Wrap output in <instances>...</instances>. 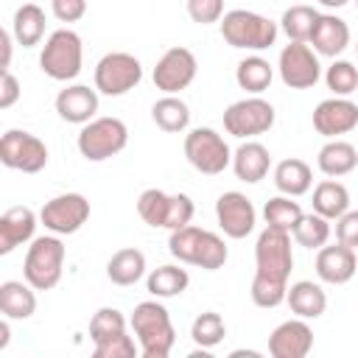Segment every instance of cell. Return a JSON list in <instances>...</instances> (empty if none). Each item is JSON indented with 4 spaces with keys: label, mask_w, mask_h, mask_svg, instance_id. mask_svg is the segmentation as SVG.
<instances>
[{
    "label": "cell",
    "mask_w": 358,
    "mask_h": 358,
    "mask_svg": "<svg viewBox=\"0 0 358 358\" xmlns=\"http://www.w3.org/2000/svg\"><path fill=\"white\" fill-rule=\"evenodd\" d=\"M255 280H252V302L257 308H277L285 302L288 277L294 268L291 232L266 227L255 243Z\"/></svg>",
    "instance_id": "6da1fadb"
},
{
    "label": "cell",
    "mask_w": 358,
    "mask_h": 358,
    "mask_svg": "<svg viewBox=\"0 0 358 358\" xmlns=\"http://www.w3.org/2000/svg\"><path fill=\"white\" fill-rule=\"evenodd\" d=\"M137 344H140V355L143 358H168L176 341V330L171 322L168 308L154 296L145 302H137L129 319Z\"/></svg>",
    "instance_id": "7a4b0ae2"
},
{
    "label": "cell",
    "mask_w": 358,
    "mask_h": 358,
    "mask_svg": "<svg viewBox=\"0 0 358 358\" xmlns=\"http://www.w3.org/2000/svg\"><path fill=\"white\" fill-rule=\"evenodd\" d=\"M168 252L179 260V263H187V266H199L204 271H218L229 252H227V243L221 235L210 232V229H201V227H182V229H173L171 238H168Z\"/></svg>",
    "instance_id": "3957f363"
},
{
    "label": "cell",
    "mask_w": 358,
    "mask_h": 358,
    "mask_svg": "<svg viewBox=\"0 0 358 358\" xmlns=\"http://www.w3.org/2000/svg\"><path fill=\"white\" fill-rule=\"evenodd\" d=\"M277 31L274 20L249 8H232L221 17V36L238 50H266L277 42Z\"/></svg>",
    "instance_id": "277c9868"
},
{
    "label": "cell",
    "mask_w": 358,
    "mask_h": 358,
    "mask_svg": "<svg viewBox=\"0 0 358 358\" xmlns=\"http://www.w3.org/2000/svg\"><path fill=\"white\" fill-rule=\"evenodd\" d=\"M193 199L187 193H165L159 187H148L137 199V215L148 227H162V229H182L193 221Z\"/></svg>",
    "instance_id": "5b68a950"
},
{
    "label": "cell",
    "mask_w": 358,
    "mask_h": 358,
    "mask_svg": "<svg viewBox=\"0 0 358 358\" xmlns=\"http://www.w3.org/2000/svg\"><path fill=\"white\" fill-rule=\"evenodd\" d=\"M62 271H64V243L59 241V235L34 238L22 260V277L36 291H50L59 285Z\"/></svg>",
    "instance_id": "8992f818"
},
{
    "label": "cell",
    "mask_w": 358,
    "mask_h": 358,
    "mask_svg": "<svg viewBox=\"0 0 358 358\" xmlns=\"http://www.w3.org/2000/svg\"><path fill=\"white\" fill-rule=\"evenodd\" d=\"M81 64H84V45L76 31L59 28L45 39L42 53H39V67L48 78L73 81L81 73Z\"/></svg>",
    "instance_id": "52a82bcc"
},
{
    "label": "cell",
    "mask_w": 358,
    "mask_h": 358,
    "mask_svg": "<svg viewBox=\"0 0 358 358\" xmlns=\"http://www.w3.org/2000/svg\"><path fill=\"white\" fill-rule=\"evenodd\" d=\"M129 143V129L120 117H92L78 131V151L90 162H103L115 154H120Z\"/></svg>",
    "instance_id": "ba28073f"
},
{
    "label": "cell",
    "mask_w": 358,
    "mask_h": 358,
    "mask_svg": "<svg viewBox=\"0 0 358 358\" xmlns=\"http://www.w3.org/2000/svg\"><path fill=\"white\" fill-rule=\"evenodd\" d=\"M185 157L204 176H218L232 165V151L227 140L210 126H199L185 134Z\"/></svg>",
    "instance_id": "9c48e42d"
},
{
    "label": "cell",
    "mask_w": 358,
    "mask_h": 358,
    "mask_svg": "<svg viewBox=\"0 0 358 358\" xmlns=\"http://www.w3.org/2000/svg\"><path fill=\"white\" fill-rule=\"evenodd\" d=\"M140 81H143V64L134 53L112 50V53L101 56L95 64V90L101 95H109V98L126 95Z\"/></svg>",
    "instance_id": "30bf717a"
},
{
    "label": "cell",
    "mask_w": 358,
    "mask_h": 358,
    "mask_svg": "<svg viewBox=\"0 0 358 358\" xmlns=\"http://www.w3.org/2000/svg\"><path fill=\"white\" fill-rule=\"evenodd\" d=\"M274 117L277 112L266 98L249 95L224 109V129L238 140H252L257 134H266L274 126Z\"/></svg>",
    "instance_id": "8fae6325"
},
{
    "label": "cell",
    "mask_w": 358,
    "mask_h": 358,
    "mask_svg": "<svg viewBox=\"0 0 358 358\" xmlns=\"http://www.w3.org/2000/svg\"><path fill=\"white\" fill-rule=\"evenodd\" d=\"M0 162L11 171L39 173L48 165V145L22 129H8L0 140Z\"/></svg>",
    "instance_id": "7c38bea8"
},
{
    "label": "cell",
    "mask_w": 358,
    "mask_h": 358,
    "mask_svg": "<svg viewBox=\"0 0 358 358\" xmlns=\"http://www.w3.org/2000/svg\"><path fill=\"white\" fill-rule=\"evenodd\" d=\"M277 70H280L282 84L291 87V90H310L322 78L319 53L308 42H288L280 50Z\"/></svg>",
    "instance_id": "4fadbf2b"
},
{
    "label": "cell",
    "mask_w": 358,
    "mask_h": 358,
    "mask_svg": "<svg viewBox=\"0 0 358 358\" xmlns=\"http://www.w3.org/2000/svg\"><path fill=\"white\" fill-rule=\"evenodd\" d=\"M196 70H199V62L193 56L190 48H182V45H173L168 48L157 67H154V87L165 95H179L182 90H187L196 78Z\"/></svg>",
    "instance_id": "5bb4252c"
},
{
    "label": "cell",
    "mask_w": 358,
    "mask_h": 358,
    "mask_svg": "<svg viewBox=\"0 0 358 358\" xmlns=\"http://www.w3.org/2000/svg\"><path fill=\"white\" fill-rule=\"evenodd\" d=\"M90 218V201L81 193H59L39 210V224L53 235H73Z\"/></svg>",
    "instance_id": "9a60e30c"
},
{
    "label": "cell",
    "mask_w": 358,
    "mask_h": 358,
    "mask_svg": "<svg viewBox=\"0 0 358 358\" xmlns=\"http://www.w3.org/2000/svg\"><path fill=\"white\" fill-rule=\"evenodd\" d=\"M215 218H218V227L227 238L232 241H241L246 235H252L255 224H257V213H255V204L249 196L238 193V190H227L218 196L215 201Z\"/></svg>",
    "instance_id": "2e32d148"
},
{
    "label": "cell",
    "mask_w": 358,
    "mask_h": 358,
    "mask_svg": "<svg viewBox=\"0 0 358 358\" xmlns=\"http://www.w3.org/2000/svg\"><path fill=\"white\" fill-rule=\"evenodd\" d=\"M355 126H358V106L350 98L333 95V98L319 101L316 109H313V129L322 137L336 140L338 134H347Z\"/></svg>",
    "instance_id": "e0dca14e"
},
{
    "label": "cell",
    "mask_w": 358,
    "mask_h": 358,
    "mask_svg": "<svg viewBox=\"0 0 358 358\" xmlns=\"http://www.w3.org/2000/svg\"><path fill=\"white\" fill-rule=\"evenodd\" d=\"M313 350V330L308 319H288L277 324L268 336V355L271 358H305Z\"/></svg>",
    "instance_id": "ac0fdd59"
},
{
    "label": "cell",
    "mask_w": 358,
    "mask_h": 358,
    "mask_svg": "<svg viewBox=\"0 0 358 358\" xmlns=\"http://www.w3.org/2000/svg\"><path fill=\"white\" fill-rule=\"evenodd\" d=\"M355 249L336 241L333 246H322L316 249V274L322 282H330V285H344L352 280L355 274Z\"/></svg>",
    "instance_id": "d6986e66"
},
{
    "label": "cell",
    "mask_w": 358,
    "mask_h": 358,
    "mask_svg": "<svg viewBox=\"0 0 358 358\" xmlns=\"http://www.w3.org/2000/svg\"><path fill=\"white\" fill-rule=\"evenodd\" d=\"M36 224H39V215L31 207L25 204L8 207L0 215V255H11L17 246L34 241Z\"/></svg>",
    "instance_id": "ffe728a7"
},
{
    "label": "cell",
    "mask_w": 358,
    "mask_h": 358,
    "mask_svg": "<svg viewBox=\"0 0 358 358\" xmlns=\"http://www.w3.org/2000/svg\"><path fill=\"white\" fill-rule=\"evenodd\" d=\"M56 112L67 123H90L98 112V90H90L87 84H70L59 90L56 95Z\"/></svg>",
    "instance_id": "44dd1931"
},
{
    "label": "cell",
    "mask_w": 358,
    "mask_h": 358,
    "mask_svg": "<svg viewBox=\"0 0 358 358\" xmlns=\"http://www.w3.org/2000/svg\"><path fill=\"white\" fill-rule=\"evenodd\" d=\"M308 45H313V50L319 56L336 59L350 48V25L336 14H319V22H316Z\"/></svg>",
    "instance_id": "7402d4cb"
},
{
    "label": "cell",
    "mask_w": 358,
    "mask_h": 358,
    "mask_svg": "<svg viewBox=\"0 0 358 358\" xmlns=\"http://www.w3.org/2000/svg\"><path fill=\"white\" fill-rule=\"evenodd\" d=\"M268 168H271V154L257 140H243L238 145V151L232 154V171L246 185H255V182L266 179Z\"/></svg>",
    "instance_id": "603a6c76"
},
{
    "label": "cell",
    "mask_w": 358,
    "mask_h": 358,
    "mask_svg": "<svg viewBox=\"0 0 358 358\" xmlns=\"http://www.w3.org/2000/svg\"><path fill=\"white\" fill-rule=\"evenodd\" d=\"M285 302H288L294 316H299V319H319L324 313V308H327V294H324V288L319 282L299 280V282H294L288 288Z\"/></svg>",
    "instance_id": "cb8c5ba5"
},
{
    "label": "cell",
    "mask_w": 358,
    "mask_h": 358,
    "mask_svg": "<svg viewBox=\"0 0 358 358\" xmlns=\"http://www.w3.org/2000/svg\"><path fill=\"white\" fill-rule=\"evenodd\" d=\"M36 288L25 280H6L0 285V310L6 319H31L36 313Z\"/></svg>",
    "instance_id": "d4e9b609"
},
{
    "label": "cell",
    "mask_w": 358,
    "mask_h": 358,
    "mask_svg": "<svg viewBox=\"0 0 358 358\" xmlns=\"http://www.w3.org/2000/svg\"><path fill=\"white\" fill-rule=\"evenodd\" d=\"M316 165H319V171H322L324 176L338 179V176H347V173L355 171V165H358V151H355L352 143L336 137V140H327V143L319 148Z\"/></svg>",
    "instance_id": "484cf974"
},
{
    "label": "cell",
    "mask_w": 358,
    "mask_h": 358,
    "mask_svg": "<svg viewBox=\"0 0 358 358\" xmlns=\"http://www.w3.org/2000/svg\"><path fill=\"white\" fill-rule=\"evenodd\" d=\"M313 185V171L308 162L296 159V157H288V159H280L274 165V187L282 193V196H305Z\"/></svg>",
    "instance_id": "4316f807"
},
{
    "label": "cell",
    "mask_w": 358,
    "mask_h": 358,
    "mask_svg": "<svg viewBox=\"0 0 358 358\" xmlns=\"http://www.w3.org/2000/svg\"><path fill=\"white\" fill-rule=\"evenodd\" d=\"M106 277H109L115 285H120V288L140 282V280L145 277V255H143L140 249H134V246L117 249V252L109 257V263H106Z\"/></svg>",
    "instance_id": "83f0119b"
},
{
    "label": "cell",
    "mask_w": 358,
    "mask_h": 358,
    "mask_svg": "<svg viewBox=\"0 0 358 358\" xmlns=\"http://www.w3.org/2000/svg\"><path fill=\"white\" fill-rule=\"evenodd\" d=\"M190 285V274L187 268L176 266V263H165V266H157L148 277H145V288L151 296L157 299H171V296H179L185 294Z\"/></svg>",
    "instance_id": "f1b7e54d"
},
{
    "label": "cell",
    "mask_w": 358,
    "mask_h": 358,
    "mask_svg": "<svg viewBox=\"0 0 358 358\" xmlns=\"http://www.w3.org/2000/svg\"><path fill=\"white\" fill-rule=\"evenodd\" d=\"M11 34H14V42L22 45V48L39 45L42 36H45V11H42L36 3H22V6L14 11Z\"/></svg>",
    "instance_id": "f546056e"
},
{
    "label": "cell",
    "mask_w": 358,
    "mask_h": 358,
    "mask_svg": "<svg viewBox=\"0 0 358 358\" xmlns=\"http://www.w3.org/2000/svg\"><path fill=\"white\" fill-rule=\"evenodd\" d=\"M347 210H350V190L341 182H336L330 176V179H322L313 187V213L324 215L327 221H336Z\"/></svg>",
    "instance_id": "4dcf8cb0"
},
{
    "label": "cell",
    "mask_w": 358,
    "mask_h": 358,
    "mask_svg": "<svg viewBox=\"0 0 358 358\" xmlns=\"http://www.w3.org/2000/svg\"><path fill=\"white\" fill-rule=\"evenodd\" d=\"M151 120L168 131V134H179L190 126V106L179 98V95H162L159 101H154L151 106Z\"/></svg>",
    "instance_id": "1f68e13d"
},
{
    "label": "cell",
    "mask_w": 358,
    "mask_h": 358,
    "mask_svg": "<svg viewBox=\"0 0 358 358\" xmlns=\"http://www.w3.org/2000/svg\"><path fill=\"white\" fill-rule=\"evenodd\" d=\"M274 78V67L263 59V56H246L238 62L235 67V81L241 90H246L249 95H260L271 87Z\"/></svg>",
    "instance_id": "d6a6232c"
},
{
    "label": "cell",
    "mask_w": 358,
    "mask_h": 358,
    "mask_svg": "<svg viewBox=\"0 0 358 358\" xmlns=\"http://www.w3.org/2000/svg\"><path fill=\"white\" fill-rule=\"evenodd\" d=\"M316 22H319V11L313 6H291L282 11L280 28L288 36V42H310Z\"/></svg>",
    "instance_id": "836d02e7"
},
{
    "label": "cell",
    "mask_w": 358,
    "mask_h": 358,
    "mask_svg": "<svg viewBox=\"0 0 358 358\" xmlns=\"http://www.w3.org/2000/svg\"><path fill=\"white\" fill-rule=\"evenodd\" d=\"M302 207L296 201H291V196H274L263 204V218H266V227H274V229H282V232H294V227L299 224L302 218Z\"/></svg>",
    "instance_id": "e575fe53"
},
{
    "label": "cell",
    "mask_w": 358,
    "mask_h": 358,
    "mask_svg": "<svg viewBox=\"0 0 358 358\" xmlns=\"http://www.w3.org/2000/svg\"><path fill=\"white\" fill-rule=\"evenodd\" d=\"M291 238L305 249H322L327 243V238H330V221L324 215H319V213H305L299 218V224L294 227Z\"/></svg>",
    "instance_id": "d590c367"
},
{
    "label": "cell",
    "mask_w": 358,
    "mask_h": 358,
    "mask_svg": "<svg viewBox=\"0 0 358 358\" xmlns=\"http://www.w3.org/2000/svg\"><path fill=\"white\" fill-rule=\"evenodd\" d=\"M224 336H227V324H224V319H221L215 310L199 313V316L193 319V324H190V338H193L196 347H201V350H213L215 344L224 341Z\"/></svg>",
    "instance_id": "8d00e7d4"
},
{
    "label": "cell",
    "mask_w": 358,
    "mask_h": 358,
    "mask_svg": "<svg viewBox=\"0 0 358 358\" xmlns=\"http://www.w3.org/2000/svg\"><path fill=\"white\" fill-rule=\"evenodd\" d=\"M126 333V316L117 308H98L90 319V338L92 344H101L106 338H115Z\"/></svg>",
    "instance_id": "74e56055"
},
{
    "label": "cell",
    "mask_w": 358,
    "mask_h": 358,
    "mask_svg": "<svg viewBox=\"0 0 358 358\" xmlns=\"http://www.w3.org/2000/svg\"><path fill=\"white\" fill-rule=\"evenodd\" d=\"M324 84H327V90H330L333 95L347 98V95L358 92V67H355L352 62L336 59V62L327 67V73H324Z\"/></svg>",
    "instance_id": "f35d334b"
},
{
    "label": "cell",
    "mask_w": 358,
    "mask_h": 358,
    "mask_svg": "<svg viewBox=\"0 0 358 358\" xmlns=\"http://www.w3.org/2000/svg\"><path fill=\"white\" fill-rule=\"evenodd\" d=\"M92 352H95V358H134L140 352V344H134V338L129 333H120L115 338L95 344Z\"/></svg>",
    "instance_id": "ab89813d"
},
{
    "label": "cell",
    "mask_w": 358,
    "mask_h": 358,
    "mask_svg": "<svg viewBox=\"0 0 358 358\" xmlns=\"http://www.w3.org/2000/svg\"><path fill=\"white\" fill-rule=\"evenodd\" d=\"M187 17L199 25L221 22L224 17V0H187Z\"/></svg>",
    "instance_id": "60d3db41"
},
{
    "label": "cell",
    "mask_w": 358,
    "mask_h": 358,
    "mask_svg": "<svg viewBox=\"0 0 358 358\" xmlns=\"http://www.w3.org/2000/svg\"><path fill=\"white\" fill-rule=\"evenodd\" d=\"M50 11L59 22H78L87 14V0H50Z\"/></svg>",
    "instance_id": "b9f144b4"
},
{
    "label": "cell",
    "mask_w": 358,
    "mask_h": 358,
    "mask_svg": "<svg viewBox=\"0 0 358 358\" xmlns=\"http://www.w3.org/2000/svg\"><path fill=\"white\" fill-rule=\"evenodd\" d=\"M336 241L347 246H358V210H347L344 215L336 218Z\"/></svg>",
    "instance_id": "7bdbcfd3"
},
{
    "label": "cell",
    "mask_w": 358,
    "mask_h": 358,
    "mask_svg": "<svg viewBox=\"0 0 358 358\" xmlns=\"http://www.w3.org/2000/svg\"><path fill=\"white\" fill-rule=\"evenodd\" d=\"M22 95V87L11 70H3L0 76V109H11Z\"/></svg>",
    "instance_id": "ee69618b"
},
{
    "label": "cell",
    "mask_w": 358,
    "mask_h": 358,
    "mask_svg": "<svg viewBox=\"0 0 358 358\" xmlns=\"http://www.w3.org/2000/svg\"><path fill=\"white\" fill-rule=\"evenodd\" d=\"M11 39H14V34H8V31H3V34H0V45H3V62H0V73L11 67Z\"/></svg>",
    "instance_id": "f6af8a7d"
},
{
    "label": "cell",
    "mask_w": 358,
    "mask_h": 358,
    "mask_svg": "<svg viewBox=\"0 0 358 358\" xmlns=\"http://www.w3.org/2000/svg\"><path fill=\"white\" fill-rule=\"evenodd\" d=\"M8 322H11V319H6V316H3V322H0V350H6V347H8V338H11Z\"/></svg>",
    "instance_id": "bcb514c9"
},
{
    "label": "cell",
    "mask_w": 358,
    "mask_h": 358,
    "mask_svg": "<svg viewBox=\"0 0 358 358\" xmlns=\"http://www.w3.org/2000/svg\"><path fill=\"white\" fill-rule=\"evenodd\" d=\"M319 3H322L324 8H344L350 0H319Z\"/></svg>",
    "instance_id": "7dc6e473"
},
{
    "label": "cell",
    "mask_w": 358,
    "mask_h": 358,
    "mask_svg": "<svg viewBox=\"0 0 358 358\" xmlns=\"http://www.w3.org/2000/svg\"><path fill=\"white\" fill-rule=\"evenodd\" d=\"M355 50H358V45H355Z\"/></svg>",
    "instance_id": "c3c4849f"
},
{
    "label": "cell",
    "mask_w": 358,
    "mask_h": 358,
    "mask_svg": "<svg viewBox=\"0 0 358 358\" xmlns=\"http://www.w3.org/2000/svg\"><path fill=\"white\" fill-rule=\"evenodd\" d=\"M355 3H358V0H355Z\"/></svg>",
    "instance_id": "681fc988"
}]
</instances>
